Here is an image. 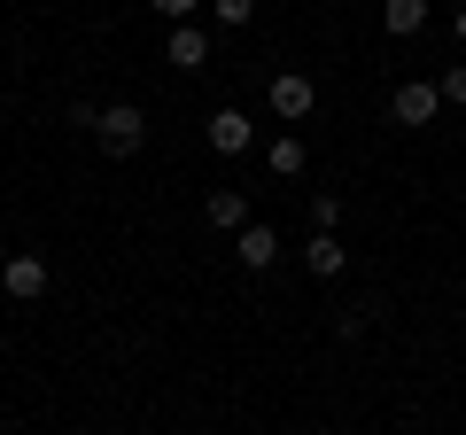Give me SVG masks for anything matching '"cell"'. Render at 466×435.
<instances>
[{"label": "cell", "mask_w": 466, "mask_h": 435, "mask_svg": "<svg viewBox=\"0 0 466 435\" xmlns=\"http://www.w3.org/2000/svg\"><path fill=\"white\" fill-rule=\"evenodd\" d=\"M171 70H210V32H195V24H171Z\"/></svg>", "instance_id": "ba28073f"}, {"label": "cell", "mask_w": 466, "mask_h": 435, "mask_svg": "<svg viewBox=\"0 0 466 435\" xmlns=\"http://www.w3.org/2000/svg\"><path fill=\"white\" fill-rule=\"evenodd\" d=\"M381 24H389L397 39H412L420 24H428V0H381Z\"/></svg>", "instance_id": "8fae6325"}, {"label": "cell", "mask_w": 466, "mask_h": 435, "mask_svg": "<svg viewBox=\"0 0 466 435\" xmlns=\"http://www.w3.org/2000/svg\"><path fill=\"white\" fill-rule=\"evenodd\" d=\"M210 16H218V32H241L257 16V0H210Z\"/></svg>", "instance_id": "7c38bea8"}, {"label": "cell", "mask_w": 466, "mask_h": 435, "mask_svg": "<svg viewBox=\"0 0 466 435\" xmlns=\"http://www.w3.org/2000/svg\"><path fill=\"white\" fill-rule=\"evenodd\" d=\"M8 257H16V249H8V241H0V265H8Z\"/></svg>", "instance_id": "2e32d148"}, {"label": "cell", "mask_w": 466, "mask_h": 435, "mask_svg": "<svg viewBox=\"0 0 466 435\" xmlns=\"http://www.w3.org/2000/svg\"><path fill=\"white\" fill-rule=\"evenodd\" d=\"M94 140H101L109 156H140V140H148V117H140L133 101H109V109L94 117Z\"/></svg>", "instance_id": "6da1fadb"}, {"label": "cell", "mask_w": 466, "mask_h": 435, "mask_svg": "<svg viewBox=\"0 0 466 435\" xmlns=\"http://www.w3.org/2000/svg\"><path fill=\"white\" fill-rule=\"evenodd\" d=\"M435 94H443V101H466V63H451L443 78H435Z\"/></svg>", "instance_id": "4fadbf2b"}, {"label": "cell", "mask_w": 466, "mask_h": 435, "mask_svg": "<svg viewBox=\"0 0 466 435\" xmlns=\"http://www.w3.org/2000/svg\"><path fill=\"white\" fill-rule=\"evenodd\" d=\"M202 218H210L218 234H241L249 226V187H210L202 195Z\"/></svg>", "instance_id": "277c9868"}, {"label": "cell", "mask_w": 466, "mask_h": 435, "mask_svg": "<svg viewBox=\"0 0 466 435\" xmlns=\"http://www.w3.org/2000/svg\"><path fill=\"white\" fill-rule=\"evenodd\" d=\"M265 101H272V117H280V125H303L319 109V86L303 78V70H280V78L265 86Z\"/></svg>", "instance_id": "7a4b0ae2"}, {"label": "cell", "mask_w": 466, "mask_h": 435, "mask_svg": "<svg viewBox=\"0 0 466 435\" xmlns=\"http://www.w3.org/2000/svg\"><path fill=\"white\" fill-rule=\"evenodd\" d=\"M451 32H459V39H466V8H459V16H451Z\"/></svg>", "instance_id": "9a60e30c"}, {"label": "cell", "mask_w": 466, "mask_h": 435, "mask_svg": "<svg viewBox=\"0 0 466 435\" xmlns=\"http://www.w3.org/2000/svg\"><path fill=\"white\" fill-rule=\"evenodd\" d=\"M303 265H311L319 280H334V272L350 265V249H342V241H334V234H311V241H303Z\"/></svg>", "instance_id": "9c48e42d"}, {"label": "cell", "mask_w": 466, "mask_h": 435, "mask_svg": "<svg viewBox=\"0 0 466 435\" xmlns=\"http://www.w3.org/2000/svg\"><path fill=\"white\" fill-rule=\"evenodd\" d=\"M195 8H202V0H156V16H164V24H187Z\"/></svg>", "instance_id": "5bb4252c"}, {"label": "cell", "mask_w": 466, "mask_h": 435, "mask_svg": "<svg viewBox=\"0 0 466 435\" xmlns=\"http://www.w3.org/2000/svg\"><path fill=\"white\" fill-rule=\"evenodd\" d=\"M0 288H8L16 303L47 296V257H8V265H0Z\"/></svg>", "instance_id": "8992f818"}, {"label": "cell", "mask_w": 466, "mask_h": 435, "mask_svg": "<svg viewBox=\"0 0 466 435\" xmlns=\"http://www.w3.org/2000/svg\"><path fill=\"white\" fill-rule=\"evenodd\" d=\"M389 109H397V125H435V109H443V94H435L428 78H412V86H397V101H389Z\"/></svg>", "instance_id": "52a82bcc"}, {"label": "cell", "mask_w": 466, "mask_h": 435, "mask_svg": "<svg viewBox=\"0 0 466 435\" xmlns=\"http://www.w3.org/2000/svg\"><path fill=\"white\" fill-rule=\"evenodd\" d=\"M210 148H218V156H249V148H257L249 109H233V101H226V109H210Z\"/></svg>", "instance_id": "3957f363"}, {"label": "cell", "mask_w": 466, "mask_h": 435, "mask_svg": "<svg viewBox=\"0 0 466 435\" xmlns=\"http://www.w3.org/2000/svg\"><path fill=\"white\" fill-rule=\"evenodd\" d=\"M265 164L280 171V179H303V164H311V148H303L296 133H280V140H272V148H265Z\"/></svg>", "instance_id": "30bf717a"}, {"label": "cell", "mask_w": 466, "mask_h": 435, "mask_svg": "<svg viewBox=\"0 0 466 435\" xmlns=\"http://www.w3.org/2000/svg\"><path fill=\"white\" fill-rule=\"evenodd\" d=\"M233 257H241V265H249V272H272V265H280V234H272V226H257V218H249V226L233 234Z\"/></svg>", "instance_id": "5b68a950"}]
</instances>
